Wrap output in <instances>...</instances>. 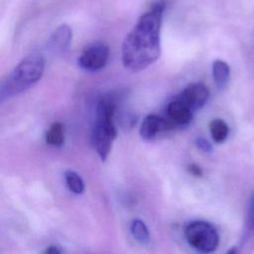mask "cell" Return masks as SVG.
<instances>
[{
  "mask_svg": "<svg viewBox=\"0 0 254 254\" xmlns=\"http://www.w3.org/2000/svg\"><path fill=\"white\" fill-rule=\"evenodd\" d=\"M165 6L164 1L154 3L126 36L122 45V62L126 68L140 71L160 58V29Z\"/></svg>",
  "mask_w": 254,
  "mask_h": 254,
  "instance_id": "cell-1",
  "label": "cell"
},
{
  "mask_svg": "<svg viewBox=\"0 0 254 254\" xmlns=\"http://www.w3.org/2000/svg\"><path fill=\"white\" fill-rule=\"evenodd\" d=\"M45 69V59L33 54L23 59L2 80L0 86L1 101L28 89L40 80Z\"/></svg>",
  "mask_w": 254,
  "mask_h": 254,
  "instance_id": "cell-2",
  "label": "cell"
},
{
  "mask_svg": "<svg viewBox=\"0 0 254 254\" xmlns=\"http://www.w3.org/2000/svg\"><path fill=\"white\" fill-rule=\"evenodd\" d=\"M188 243L195 250L202 253L213 252L219 243L216 229L206 221H192L185 230Z\"/></svg>",
  "mask_w": 254,
  "mask_h": 254,
  "instance_id": "cell-3",
  "label": "cell"
},
{
  "mask_svg": "<svg viewBox=\"0 0 254 254\" xmlns=\"http://www.w3.org/2000/svg\"><path fill=\"white\" fill-rule=\"evenodd\" d=\"M117 135V131L113 121H99L96 120V124L92 131V143L93 146L101 158L105 161L108 157L113 140Z\"/></svg>",
  "mask_w": 254,
  "mask_h": 254,
  "instance_id": "cell-4",
  "label": "cell"
},
{
  "mask_svg": "<svg viewBox=\"0 0 254 254\" xmlns=\"http://www.w3.org/2000/svg\"><path fill=\"white\" fill-rule=\"evenodd\" d=\"M109 56L108 47L101 43L88 46L79 56V66L87 71H96L101 69L107 63Z\"/></svg>",
  "mask_w": 254,
  "mask_h": 254,
  "instance_id": "cell-5",
  "label": "cell"
},
{
  "mask_svg": "<svg viewBox=\"0 0 254 254\" xmlns=\"http://www.w3.org/2000/svg\"><path fill=\"white\" fill-rule=\"evenodd\" d=\"M209 96V91L207 87L200 82L189 84L183 91L182 96L180 97L185 101L191 110L201 108L207 101Z\"/></svg>",
  "mask_w": 254,
  "mask_h": 254,
  "instance_id": "cell-6",
  "label": "cell"
},
{
  "mask_svg": "<svg viewBox=\"0 0 254 254\" xmlns=\"http://www.w3.org/2000/svg\"><path fill=\"white\" fill-rule=\"evenodd\" d=\"M167 112L170 120L178 125H188L192 116L191 108L181 98L171 101L168 104Z\"/></svg>",
  "mask_w": 254,
  "mask_h": 254,
  "instance_id": "cell-7",
  "label": "cell"
},
{
  "mask_svg": "<svg viewBox=\"0 0 254 254\" xmlns=\"http://www.w3.org/2000/svg\"><path fill=\"white\" fill-rule=\"evenodd\" d=\"M168 127L166 120L158 115L150 114L146 116L140 127V135L145 140H151L156 135Z\"/></svg>",
  "mask_w": 254,
  "mask_h": 254,
  "instance_id": "cell-8",
  "label": "cell"
},
{
  "mask_svg": "<svg viewBox=\"0 0 254 254\" xmlns=\"http://www.w3.org/2000/svg\"><path fill=\"white\" fill-rule=\"evenodd\" d=\"M212 76L218 89L226 87L230 78L229 65L222 60H216L212 64Z\"/></svg>",
  "mask_w": 254,
  "mask_h": 254,
  "instance_id": "cell-9",
  "label": "cell"
},
{
  "mask_svg": "<svg viewBox=\"0 0 254 254\" xmlns=\"http://www.w3.org/2000/svg\"><path fill=\"white\" fill-rule=\"evenodd\" d=\"M71 40V30L66 25L60 26L52 35L50 44L56 51H63L66 49Z\"/></svg>",
  "mask_w": 254,
  "mask_h": 254,
  "instance_id": "cell-10",
  "label": "cell"
},
{
  "mask_svg": "<svg viewBox=\"0 0 254 254\" xmlns=\"http://www.w3.org/2000/svg\"><path fill=\"white\" fill-rule=\"evenodd\" d=\"M130 232L132 236L141 244H147L150 241V233L145 222L139 218H134L130 222Z\"/></svg>",
  "mask_w": 254,
  "mask_h": 254,
  "instance_id": "cell-11",
  "label": "cell"
},
{
  "mask_svg": "<svg viewBox=\"0 0 254 254\" xmlns=\"http://www.w3.org/2000/svg\"><path fill=\"white\" fill-rule=\"evenodd\" d=\"M64 141V128L60 122L53 123L46 133L47 144L55 147L63 145Z\"/></svg>",
  "mask_w": 254,
  "mask_h": 254,
  "instance_id": "cell-12",
  "label": "cell"
},
{
  "mask_svg": "<svg viewBox=\"0 0 254 254\" xmlns=\"http://www.w3.org/2000/svg\"><path fill=\"white\" fill-rule=\"evenodd\" d=\"M209 131L213 141L216 143H221L227 138L229 129L225 121L220 118H215L209 123Z\"/></svg>",
  "mask_w": 254,
  "mask_h": 254,
  "instance_id": "cell-13",
  "label": "cell"
},
{
  "mask_svg": "<svg viewBox=\"0 0 254 254\" xmlns=\"http://www.w3.org/2000/svg\"><path fill=\"white\" fill-rule=\"evenodd\" d=\"M64 180L68 190L76 194L82 193L84 190V184L80 176L73 171H66L64 173Z\"/></svg>",
  "mask_w": 254,
  "mask_h": 254,
  "instance_id": "cell-14",
  "label": "cell"
},
{
  "mask_svg": "<svg viewBox=\"0 0 254 254\" xmlns=\"http://www.w3.org/2000/svg\"><path fill=\"white\" fill-rule=\"evenodd\" d=\"M246 232H254V190L250 193L246 210Z\"/></svg>",
  "mask_w": 254,
  "mask_h": 254,
  "instance_id": "cell-15",
  "label": "cell"
},
{
  "mask_svg": "<svg viewBox=\"0 0 254 254\" xmlns=\"http://www.w3.org/2000/svg\"><path fill=\"white\" fill-rule=\"evenodd\" d=\"M195 144H196V146H197L198 149H200L201 151H203V152H205V153H210V152L212 151V146H211V144H210L206 139H204V138H202V137L196 138Z\"/></svg>",
  "mask_w": 254,
  "mask_h": 254,
  "instance_id": "cell-16",
  "label": "cell"
},
{
  "mask_svg": "<svg viewBox=\"0 0 254 254\" xmlns=\"http://www.w3.org/2000/svg\"><path fill=\"white\" fill-rule=\"evenodd\" d=\"M188 169H189V172H190L191 175L195 176V177H201V176H202V170H201L200 167H199L198 165H196V164H190V165L188 167Z\"/></svg>",
  "mask_w": 254,
  "mask_h": 254,
  "instance_id": "cell-17",
  "label": "cell"
},
{
  "mask_svg": "<svg viewBox=\"0 0 254 254\" xmlns=\"http://www.w3.org/2000/svg\"><path fill=\"white\" fill-rule=\"evenodd\" d=\"M62 252L63 250L59 246H55V245H51L44 250V253H48V254H60Z\"/></svg>",
  "mask_w": 254,
  "mask_h": 254,
  "instance_id": "cell-18",
  "label": "cell"
}]
</instances>
